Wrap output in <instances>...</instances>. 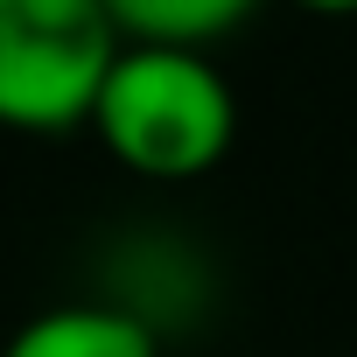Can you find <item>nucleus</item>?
<instances>
[{"mask_svg":"<svg viewBox=\"0 0 357 357\" xmlns=\"http://www.w3.org/2000/svg\"><path fill=\"white\" fill-rule=\"evenodd\" d=\"M119 50L126 36L105 0H0V126H84Z\"/></svg>","mask_w":357,"mask_h":357,"instance_id":"obj_2","label":"nucleus"},{"mask_svg":"<svg viewBox=\"0 0 357 357\" xmlns=\"http://www.w3.org/2000/svg\"><path fill=\"white\" fill-rule=\"evenodd\" d=\"M126 43H168V50H204L231 36L259 0H105Z\"/></svg>","mask_w":357,"mask_h":357,"instance_id":"obj_4","label":"nucleus"},{"mask_svg":"<svg viewBox=\"0 0 357 357\" xmlns=\"http://www.w3.org/2000/svg\"><path fill=\"white\" fill-rule=\"evenodd\" d=\"M231 126H238L231 84L204 63V50L168 43H126L91 105V133L105 140V154L154 183L211 175L231 147Z\"/></svg>","mask_w":357,"mask_h":357,"instance_id":"obj_1","label":"nucleus"},{"mask_svg":"<svg viewBox=\"0 0 357 357\" xmlns=\"http://www.w3.org/2000/svg\"><path fill=\"white\" fill-rule=\"evenodd\" d=\"M0 357H154V329L112 301H63L29 315Z\"/></svg>","mask_w":357,"mask_h":357,"instance_id":"obj_3","label":"nucleus"},{"mask_svg":"<svg viewBox=\"0 0 357 357\" xmlns=\"http://www.w3.org/2000/svg\"><path fill=\"white\" fill-rule=\"evenodd\" d=\"M294 8H308V15H357V0H294Z\"/></svg>","mask_w":357,"mask_h":357,"instance_id":"obj_5","label":"nucleus"}]
</instances>
